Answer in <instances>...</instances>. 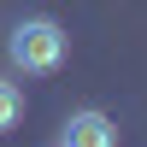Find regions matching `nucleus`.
<instances>
[{
  "mask_svg": "<svg viewBox=\"0 0 147 147\" xmlns=\"http://www.w3.org/2000/svg\"><path fill=\"white\" fill-rule=\"evenodd\" d=\"M71 53V35L59 18H18L6 35V59L24 71V77H53Z\"/></svg>",
  "mask_w": 147,
  "mask_h": 147,
  "instance_id": "1",
  "label": "nucleus"
},
{
  "mask_svg": "<svg viewBox=\"0 0 147 147\" xmlns=\"http://www.w3.org/2000/svg\"><path fill=\"white\" fill-rule=\"evenodd\" d=\"M59 147H118V124H112L106 112H94V106H82V112L65 118Z\"/></svg>",
  "mask_w": 147,
  "mask_h": 147,
  "instance_id": "2",
  "label": "nucleus"
},
{
  "mask_svg": "<svg viewBox=\"0 0 147 147\" xmlns=\"http://www.w3.org/2000/svg\"><path fill=\"white\" fill-rule=\"evenodd\" d=\"M18 124H24V88L0 77V136H6V129H18Z\"/></svg>",
  "mask_w": 147,
  "mask_h": 147,
  "instance_id": "3",
  "label": "nucleus"
}]
</instances>
